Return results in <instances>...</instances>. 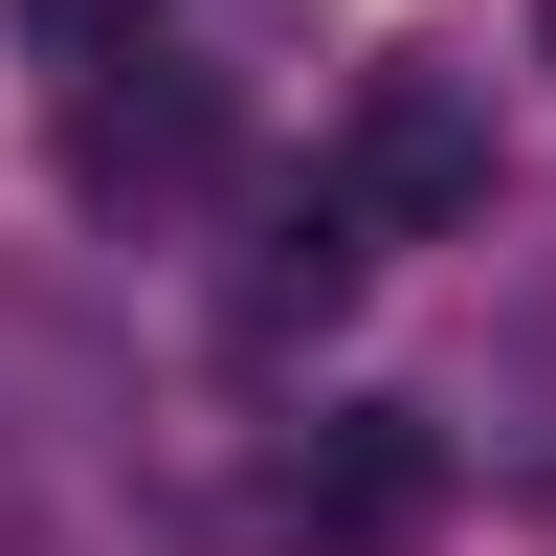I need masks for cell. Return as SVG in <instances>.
<instances>
[{"mask_svg":"<svg viewBox=\"0 0 556 556\" xmlns=\"http://www.w3.org/2000/svg\"><path fill=\"white\" fill-rule=\"evenodd\" d=\"M334 201H356V223H468V201H490V112H468L445 67H379L356 134H334Z\"/></svg>","mask_w":556,"mask_h":556,"instance_id":"1","label":"cell"},{"mask_svg":"<svg viewBox=\"0 0 556 556\" xmlns=\"http://www.w3.org/2000/svg\"><path fill=\"white\" fill-rule=\"evenodd\" d=\"M23 23H45V45H112V23H134V0H23Z\"/></svg>","mask_w":556,"mask_h":556,"instance_id":"2","label":"cell"}]
</instances>
